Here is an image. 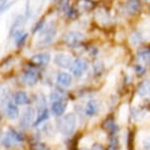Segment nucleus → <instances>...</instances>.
<instances>
[{
	"label": "nucleus",
	"instance_id": "obj_1",
	"mask_svg": "<svg viewBox=\"0 0 150 150\" xmlns=\"http://www.w3.org/2000/svg\"><path fill=\"white\" fill-rule=\"evenodd\" d=\"M76 127H77V117L73 113H69V114L63 116L57 122L58 131L66 137L74 134Z\"/></svg>",
	"mask_w": 150,
	"mask_h": 150
},
{
	"label": "nucleus",
	"instance_id": "obj_2",
	"mask_svg": "<svg viewBox=\"0 0 150 150\" xmlns=\"http://www.w3.org/2000/svg\"><path fill=\"white\" fill-rule=\"evenodd\" d=\"M56 33H57V29L53 23L44 26L38 35V44L40 46H46V45L51 44L54 40Z\"/></svg>",
	"mask_w": 150,
	"mask_h": 150
},
{
	"label": "nucleus",
	"instance_id": "obj_3",
	"mask_svg": "<svg viewBox=\"0 0 150 150\" xmlns=\"http://www.w3.org/2000/svg\"><path fill=\"white\" fill-rule=\"evenodd\" d=\"M24 140L22 134L16 132L15 129H9L1 138V144L5 148H12L17 144Z\"/></svg>",
	"mask_w": 150,
	"mask_h": 150
},
{
	"label": "nucleus",
	"instance_id": "obj_4",
	"mask_svg": "<svg viewBox=\"0 0 150 150\" xmlns=\"http://www.w3.org/2000/svg\"><path fill=\"white\" fill-rule=\"evenodd\" d=\"M84 40V35L78 30H72L67 33L64 36L65 44L70 47H76Z\"/></svg>",
	"mask_w": 150,
	"mask_h": 150
},
{
	"label": "nucleus",
	"instance_id": "obj_5",
	"mask_svg": "<svg viewBox=\"0 0 150 150\" xmlns=\"http://www.w3.org/2000/svg\"><path fill=\"white\" fill-rule=\"evenodd\" d=\"M71 69H72V73L74 74L75 77L80 78L88 69V63L84 59H77L76 61L73 62Z\"/></svg>",
	"mask_w": 150,
	"mask_h": 150
},
{
	"label": "nucleus",
	"instance_id": "obj_6",
	"mask_svg": "<svg viewBox=\"0 0 150 150\" xmlns=\"http://www.w3.org/2000/svg\"><path fill=\"white\" fill-rule=\"evenodd\" d=\"M35 109L32 108V107H28L26 108L23 114L21 116V119H20V126L24 129H27L33 123V119H35Z\"/></svg>",
	"mask_w": 150,
	"mask_h": 150
},
{
	"label": "nucleus",
	"instance_id": "obj_7",
	"mask_svg": "<svg viewBox=\"0 0 150 150\" xmlns=\"http://www.w3.org/2000/svg\"><path fill=\"white\" fill-rule=\"evenodd\" d=\"M54 63L56 66L63 69H68L73 65V57L67 53H58L54 57Z\"/></svg>",
	"mask_w": 150,
	"mask_h": 150
},
{
	"label": "nucleus",
	"instance_id": "obj_8",
	"mask_svg": "<svg viewBox=\"0 0 150 150\" xmlns=\"http://www.w3.org/2000/svg\"><path fill=\"white\" fill-rule=\"evenodd\" d=\"M38 79H39V75L38 71L35 69H29L24 73V75L22 77V81L26 86H35L38 83Z\"/></svg>",
	"mask_w": 150,
	"mask_h": 150
},
{
	"label": "nucleus",
	"instance_id": "obj_9",
	"mask_svg": "<svg viewBox=\"0 0 150 150\" xmlns=\"http://www.w3.org/2000/svg\"><path fill=\"white\" fill-rule=\"evenodd\" d=\"M51 60V56L48 52H40L38 54L32 56L30 61L33 62L35 66H46Z\"/></svg>",
	"mask_w": 150,
	"mask_h": 150
},
{
	"label": "nucleus",
	"instance_id": "obj_10",
	"mask_svg": "<svg viewBox=\"0 0 150 150\" xmlns=\"http://www.w3.org/2000/svg\"><path fill=\"white\" fill-rule=\"evenodd\" d=\"M67 105H68V103L65 99H62V100L53 102L52 107H51L52 114L54 116H62L65 113V111H66Z\"/></svg>",
	"mask_w": 150,
	"mask_h": 150
},
{
	"label": "nucleus",
	"instance_id": "obj_11",
	"mask_svg": "<svg viewBox=\"0 0 150 150\" xmlns=\"http://www.w3.org/2000/svg\"><path fill=\"white\" fill-rule=\"evenodd\" d=\"M17 104H13L12 102H8L5 106V112H6V116L10 120H16L20 116L19 108L16 106Z\"/></svg>",
	"mask_w": 150,
	"mask_h": 150
},
{
	"label": "nucleus",
	"instance_id": "obj_12",
	"mask_svg": "<svg viewBox=\"0 0 150 150\" xmlns=\"http://www.w3.org/2000/svg\"><path fill=\"white\" fill-rule=\"evenodd\" d=\"M56 80H57V83L60 84V86L68 87V86H70L71 84H72L73 78H72V76H71L69 73L60 72V73H58Z\"/></svg>",
	"mask_w": 150,
	"mask_h": 150
},
{
	"label": "nucleus",
	"instance_id": "obj_13",
	"mask_svg": "<svg viewBox=\"0 0 150 150\" xmlns=\"http://www.w3.org/2000/svg\"><path fill=\"white\" fill-rule=\"evenodd\" d=\"M126 10L129 15H135L140 10L139 0H128L126 3Z\"/></svg>",
	"mask_w": 150,
	"mask_h": 150
},
{
	"label": "nucleus",
	"instance_id": "obj_14",
	"mask_svg": "<svg viewBox=\"0 0 150 150\" xmlns=\"http://www.w3.org/2000/svg\"><path fill=\"white\" fill-rule=\"evenodd\" d=\"M102 128L111 135H114L116 132H118V126H117V124L115 123V121L113 120V118L106 119L103 123Z\"/></svg>",
	"mask_w": 150,
	"mask_h": 150
},
{
	"label": "nucleus",
	"instance_id": "obj_15",
	"mask_svg": "<svg viewBox=\"0 0 150 150\" xmlns=\"http://www.w3.org/2000/svg\"><path fill=\"white\" fill-rule=\"evenodd\" d=\"M137 94L140 97H146L150 95V81L145 80L137 86Z\"/></svg>",
	"mask_w": 150,
	"mask_h": 150
},
{
	"label": "nucleus",
	"instance_id": "obj_16",
	"mask_svg": "<svg viewBox=\"0 0 150 150\" xmlns=\"http://www.w3.org/2000/svg\"><path fill=\"white\" fill-rule=\"evenodd\" d=\"M137 59L144 64H150V47H142L137 51Z\"/></svg>",
	"mask_w": 150,
	"mask_h": 150
},
{
	"label": "nucleus",
	"instance_id": "obj_17",
	"mask_svg": "<svg viewBox=\"0 0 150 150\" xmlns=\"http://www.w3.org/2000/svg\"><path fill=\"white\" fill-rule=\"evenodd\" d=\"M14 102L17 105H27L30 102V97L25 91H18L14 95Z\"/></svg>",
	"mask_w": 150,
	"mask_h": 150
},
{
	"label": "nucleus",
	"instance_id": "obj_18",
	"mask_svg": "<svg viewBox=\"0 0 150 150\" xmlns=\"http://www.w3.org/2000/svg\"><path fill=\"white\" fill-rule=\"evenodd\" d=\"M48 117H49V112H48L47 108H40L38 110V117H36V120L33 122V126L36 127L38 125H40L42 122L46 121Z\"/></svg>",
	"mask_w": 150,
	"mask_h": 150
},
{
	"label": "nucleus",
	"instance_id": "obj_19",
	"mask_svg": "<svg viewBox=\"0 0 150 150\" xmlns=\"http://www.w3.org/2000/svg\"><path fill=\"white\" fill-rule=\"evenodd\" d=\"M93 3L91 0H79L78 1V9L80 12H87L91 10Z\"/></svg>",
	"mask_w": 150,
	"mask_h": 150
},
{
	"label": "nucleus",
	"instance_id": "obj_20",
	"mask_svg": "<svg viewBox=\"0 0 150 150\" xmlns=\"http://www.w3.org/2000/svg\"><path fill=\"white\" fill-rule=\"evenodd\" d=\"M98 111V104L95 100H90L86 107V114L89 117L94 116Z\"/></svg>",
	"mask_w": 150,
	"mask_h": 150
},
{
	"label": "nucleus",
	"instance_id": "obj_21",
	"mask_svg": "<svg viewBox=\"0 0 150 150\" xmlns=\"http://www.w3.org/2000/svg\"><path fill=\"white\" fill-rule=\"evenodd\" d=\"M143 35H144L142 33V32H140V30H135V32L132 33V36H131V42L134 45L141 43V42L144 40V36Z\"/></svg>",
	"mask_w": 150,
	"mask_h": 150
},
{
	"label": "nucleus",
	"instance_id": "obj_22",
	"mask_svg": "<svg viewBox=\"0 0 150 150\" xmlns=\"http://www.w3.org/2000/svg\"><path fill=\"white\" fill-rule=\"evenodd\" d=\"M95 16H96V19H97V21L98 22H100V23H107L108 22V14H107V12L105 10H103V9H98L97 11H96V14H95Z\"/></svg>",
	"mask_w": 150,
	"mask_h": 150
},
{
	"label": "nucleus",
	"instance_id": "obj_23",
	"mask_svg": "<svg viewBox=\"0 0 150 150\" xmlns=\"http://www.w3.org/2000/svg\"><path fill=\"white\" fill-rule=\"evenodd\" d=\"M93 70H94V73L96 75H100L104 70V66H103L102 62L99 60L95 61L94 63H93Z\"/></svg>",
	"mask_w": 150,
	"mask_h": 150
},
{
	"label": "nucleus",
	"instance_id": "obj_24",
	"mask_svg": "<svg viewBox=\"0 0 150 150\" xmlns=\"http://www.w3.org/2000/svg\"><path fill=\"white\" fill-rule=\"evenodd\" d=\"M36 104H38V109L40 108H45L46 107V101H45V96L44 95H38L36 98Z\"/></svg>",
	"mask_w": 150,
	"mask_h": 150
},
{
	"label": "nucleus",
	"instance_id": "obj_25",
	"mask_svg": "<svg viewBox=\"0 0 150 150\" xmlns=\"http://www.w3.org/2000/svg\"><path fill=\"white\" fill-rule=\"evenodd\" d=\"M62 99H64L63 95L58 91H53L50 94V100H51V102H56V101L62 100Z\"/></svg>",
	"mask_w": 150,
	"mask_h": 150
},
{
	"label": "nucleus",
	"instance_id": "obj_26",
	"mask_svg": "<svg viewBox=\"0 0 150 150\" xmlns=\"http://www.w3.org/2000/svg\"><path fill=\"white\" fill-rule=\"evenodd\" d=\"M11 4H12V2H10L9 0H1L0 1V13L7 10L11 6Z\"/></svg>",
	"mask_w": 150,
	"mask_h": 150
},
{
	"label": "nucleus",
	"instance_id": "obj_27",
	"mask_svg": "<svg viewBox=\"0 0 150 150\" xmlns=\"http://www.w3.org/2000/svg\"><path fill=\"white\" fill-rule=\"evenodd\" d=\"M134 70H135V73L139 76H142L144 73H145V68L142 67L141 65H135L134 66Z\"/></svg>",
	"mask_w": 150,
	"mask_h": 150
},
{
	"label": "nucleus",
	"instance_id": "obj_28",
	"mask_svg": "<svg viewBox=\"0 0 150 150\" xmlns=\"http://www.w3.org/2000/svg\"><path fill=\"white\" fill-rule=\"evenodd\" d=\"M68 4H69V0H60V2H59V8L63 11H66L68 9Z\"/></svg>",
	"mask_w": 150,
	"mask_h": 150
},
{
	"label": "nucleus",
	"instance_id": "obj_29",
	"mask_svg": "<svg viewBox=\"0 0 150 150\" xmlns=\"http://www.w3.org/2000/svg\"><path fill=\"white\" fill-rule=\"evenodd\" d=\"M142 145H143V148L145 150H150V137L144 138L142 141Z\"/></svg>",
	"mask_w": 150,
	"mask_h": 150
},
{
	"label": "nucleus",
	"instance_id": "obj_30",
	"mask_svg": "<svg viewBox=\"0 0 150 150\" xmlns=\"http://www.w3.org/2000/svg\"><path fill=\"white\" fill-rule=\"evenodd\" d=\"M91 150H104V148L100 145V144H94V145L92 146Z\"/></svg>",
	"mask_w": 150,
	"mask_h": 150
},
{
	"label": "nucleus",
	"instance_id": "obj_31",
	"mask_svg": "<svg viewBox=\"0 0 150 150\" xmlns=\"http://www.w3.org/2000/svg\"><path fill=\"white\" fill-rule=\"evenodd\" d=\"M1 118H2V115H1V113H0V120H1Z\"/></svg>",
	"mask_w": 150,
	"mask_h": 150
},
{
	"label": "nucleus",
	"instance_id": "obj_32",
	"mask_svg": "<svg viewBox=\"0 0 150 150\" xmlns=\"http://www.w3.org/2000/svg\"><path fill=\"white\" fill-rule=\"evenodd\" d=\"M145 1H150V0H145Z\"/></svg>",
	"mask_w": 150,
	"mask_h": 150
},
{
	"label": "nucleus",
	"instance_id": "obj_33",
	"mask_svg": "<svg viewBox=\"0 0 150 150\" xmlns=\"http://www.w3.org/2000/svg\"><path fill=\"white\" fill-rule=\"evenodd\" d=\"M81 150H87V149H81Z\"/></svg>",
	"mask_w": 150,
	"mask_h": 150
}]
</instances>
